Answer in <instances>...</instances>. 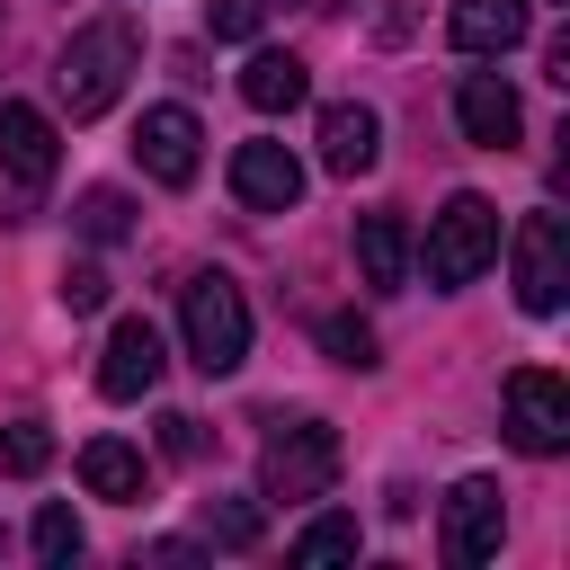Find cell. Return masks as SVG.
I'll list each match as a JSON object with an SVG mask.
<instances>
[{"label":"cell","mask_w":570,"mask_h":570,"mask_svg":"<svg viewBox=\"0 0 570 570\" xmlns=\"http://www.w3.org/2000/svg\"><path fill=\"white\" fill-rule=\"evenodd\" d=\"M27 543H36V561H45V570H62V561H80V517H71L62 499H45V508H36V525H27Z\"/></svg>","instance_id":"obj_18"},{"label":"cell","mask_w":570,"mask_h":570,"mask_svg":"<svg viewBox=\"0 0 570 570\" xmlns=\"http://www.w3.org/2000/svg\"><path fill=\"white\" fill-rule=\"evenodd\" d=\"M53 160H62L53 116H45V107H27V98H9V107H0V169H9L18 187H45V178H53Z\"/></svg>","instance_id":"obj_13"},{"label":"cell","mask_w":570,"mask_h":570,"mask_svg":"<svg viewBox=\"0 0 570 570\" xmlns=\"http://www.w3.org/2000/svg\"><path fill=\"white\" fill-rule=\"evenodd\" d=\"M178 330H187V356L205 374H240V356H249V294L223 267H205V276L178 285Z\"/></svg>","instance_id":"obj_2"},{"label":"cell","mask_w":570,"mask_h":570,"mask_svg":"<svg viewBox=\"0 0 570 570\" xmlns=\"http://www.w3.org/2000/svg\"><path fill=\"white\" fill-rule=\"evenodd\" d=\"M205 543H223V552H249L258 543V499H205Z\"/></svg>","instance_id":"obj_22"},{"label":"cell","mask_w":570,"mask_h":570,"mask_svg":"<svg viewBox=\"0 0 570 570\" xmlns=\"http://www.w3.org/2000/svg\"><path fill=\"white\" fill-rule=\"evenodd\" d=\"M330 481H338V428L330 419H285L258 454V499L303 508V499H330Z\"/></svg>","instance_id":"obj_3"},{"label":"cell","mask_w":570,"mask_h":570,"mask_svg":"<svg viewBox=\"0 0 570 570\" xmlns=\"http://www.w3.org/2000/svg\"><path fill=\"white\" fill-rule=\"evenodd\" d=\"M80 481H89V499L134 508V499H142V454H134L125 436H89V445H80Z\"/></svg>","instance_id":"obj_17"},{"label":"cell","mask_w":570,"mask_h":570,"mask_svg":"<svg viewBox=\"0 0 570 570\" xmlns=\"http://www.w3.org/2000/svg\"><path fill=\"white\" fill-rule=\"evenodd\" d=\"M45 463H53V428H45V419H9V428H0V472L27 481V472H45Z\"/></svg>","instance_id":"obj_19"},{"label":"cell","mask_w":570,"mask_h":570,"mask_svg":"<svg viewBox=\"0 0 570 570\" xmlns=\"http://www.w3.org/2000/svg\"><path fill=\"white\" fill-rule=\"evenodd\" d=\"M160 365H169V356H160V330L134 312V321H116V330H107V356H98V392H107V401H142V392L160 383Z\"/></svg>","instance_id":"obj_11"},{"label":"cell","mask_w":570,"mask_h":570,"mask_svg":"<svg viewBox=\"0 0 570 570\" xmlns=\"http://www.w3.org/2000/svg\"><path fill=\"white\" fill-rule=\"evenodd\" d=\"M160 454H178V463H196V454H205V428H196L187 410H169V419H160Z\"/></svg>","instance_id":"obj_26"},{"label":"cell","mask_w":570,"mask_h":570,"mask_svg":"<svg viewBox=\"0 0 570 570\" xmlns=\"http://www.w3.org/2000/svg\"><path fill=\"white\" fill-rule=\"evenodd\" d=\"M240 98H249L258 116H294V107L312 98V71H303L285 45H258V53L240 62Z\"/></svg>","instance_id":"obj_16"},{"label":"cell","mask_w":570,"mask_h":570,"mask_svg":"<svg viewBox=\"0 0 570 570\" xmlns=\"http://www.w3.org/2000/svg\"><path fill=\"white\" fill-rule=\"evenodd\" d=\"M508 436H517V454H561L570 445V383L552 365L508 374Z\"/></svg>","instance_id":"obj_6"},{"label":"cell","mask_w":570,"mask_h":570,"mask_svg":"<svg viewBox=\"0 0 570 570\" xmlns=\"http://www.w3.org/2000/svg\"><path fill=\"white\" fill-rule=\"evenodd\" d=\"M62 303H71V312H98V303H107V267H89V258L62 267Z\"/></svg>","instance_id":"obj_25"},{"label":"cell","mask_w":570,"mask_h":570,"mask_svg":"<svg viewBox=\"0 0 570 570\" xmlns=\"http://www.w3.org/2000/svg\"><path fill=\"white\" fill-rule=\"evenodd\" d=\"M142 71V27L125 18V9H98L89 27H71V45H62V107H71V125H89V116H107L116 98H125V80Z\"/></svg>","instance_id":"obj_1"},{"label":"cell","mask_w":570,"mask_h":570,"mask_svg":"<svg viewBox=\"0 0 570 570\" xmlns=\"http://www.w3.org/2000/svg\"><path fill=\"white\" fill-rule=\"evenodd\" d=\"M71 223H80L89 240H125V232H134V205H125L116 187H89V196L71 205Z\"/></svg>","instance_id":"obj_20"},{"label":"cell","mask_w":570,"mask_h":570,"mask_svg":"<svg viewBox=\"0 0 570 570\" xmlns=\"http://www.w3.org/2000/svg\"><path fill=\"white\" fill-rule=\"evenodd\" d=\"M499 534H508V499H499V481L490 472H472V481H454V499H445V561H499Z\"/></svg>","instance_id":"obj_7"},{"label":"cell","mask_w":570,"mask_h":570,"mask_svg":"<svg viewBox=\"0 0 570 570\" xmlns=\"http://www.w3.org/2000/svg\"><path fill=\"white\" fill-rule=\"evenodd\" d=\"M232 196H240L249 214H294L303 160H294L285 142H240V151H232Z\"/></svg>","instance_id":"obj_10"},{"label":"cell","mask_w":570,"mask_h":570,"mask_svg":"<svg viewBox=\"0 0 570 570\" xmlns=\"http://www.w3.org/2000/svg\"><path fill=\"white\" fill-rule=\"evenodd\" d=\"M454 125H463V142L508 151V142L525 134V107H517V89H508L499 71H463V80H454Z\"/></svg>","instance_id":"obj_9"},{"label":"cell","mask_w":570,"mask_h":570,"mask_svg":"<svg viewBox=\"0 0 570 570\" xmlns=\"http://www.w3.org/2000/svg\"><path fill=\"white\" fill-rule=\"evenodd\" d=\"M499 258V205L490 196H445V214L428 223V285L436 294H454V285H472L481 267Z\"/></svg>","instance_id":"obj_4"},{"label":"cell","mask_w":570,"mask_h":570,"mask_svg":"<svg viewBox=\"0 0 570 570\" xmlns=\"http://www.w3.org/2000/svg\"><path fill=\"white\" fill-rule=\"evenodd\" d=\"M508 258H517V303H525L534 321L570 303V223H561L552 205L517 223V240H508Z\"/></svg>","instance_id":"obj_5"},{"label":"cell","mask_w":570,"mask_h":570,"mask_svg":"<svg viewBox=\"0 0 570 570\" xmlns=\"http://www.w3.org/2000/svg\"><path fill=\"white\" fill-rule=\"evenodd\" d=\"M258 18H267V0H205V27H214L223 45H249Z\"/></svg>","instance_id":"obj_24"},{"label":"cell","mask_w":570,"mask_h":570,"mask_svg":"<svg viewBox=\"0 0 570 570\" xmlns=\"http://www.w3.org/2000/svg\"><path fill=\"white\" fill-rule=\"evenodd\" d=\"M321 347H330V365H356V374L383 365V356H374V330H365L356 312H330V321H321Z\"/></svg>","instance_id":"obj_21"},{"label":"cell","mask_w":570,"mask_h":570,"mask_svg":"<svg viewBox=\"0 0 570 570\" xmlns=\"http://www.w3.org/2000/svg\"><path fill=\"white\" fill-rule=\"evenodd\" d=\"M134 160H142L160 187H187L196 160H205V125H196L187 107H142V125H134Z\"/></svg>","instance_id":"obj_8"},{"label":"cell","mask_w":570,"mask_h":570,"mask_svg":"<svg viewBox=\"0 0 570 570\" xmlns=\"http://www.w3.org/2000/svg\"><path fill=\"white\" fill-rule=\"evenodd\" d=\"M410 223L392 214V205H374V214H356V276L374 285V294H401L410 285Z\"/></svg>","instance_id":"obj_15"},{"label":"cell","mask_w":570,"mask_h":570,"mask_svg":"<svg viewBox=\"0 0 570 570\" xmlns=\"http://www.w3.org/2000/svg\"><path fill=\"white\" fill-rule=\"evenodd\" d=\"M374 160H383V116H374L365 98L321 107V169H330V178H365Z\"/></svg>","instance_id":"obj_12"},{"label":"cell","mask_w":570,"mask_h":570,"mask_svg":"<svg viewBox=\"0 0 570 570\" xmlns=\"http://www.w3.org/2000/svg\"><path fill=\"white\" fill-rule=\"evenodd\" d=\"M365 534H356V517H312L303 534H294V561H347Z\"/></svg>","instance_id":"obj_23"},{"label":"cell","mask_w":570,"mask_h":570,"mask_svg":"<svg viewBox=\"0 0 570 570\" xmlns=\"http://www.w3.org/2000/svg\"><path fill=\"white\" fill-rule=\"evenodd\" d=\"M525 27H534V0H454L445 9L454 53H517Z\"/></svg>","instance_id":"obj_14"}]
</instances>
